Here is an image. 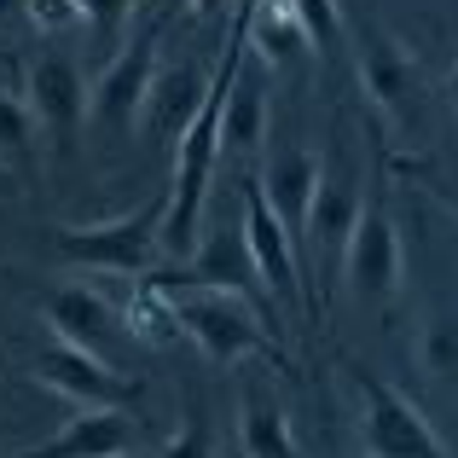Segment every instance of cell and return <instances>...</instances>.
Masks as SVG:
<instances>
[{"instance_id":"16","label":"cell","mask_w":458,"mask_h":458,"mask_svg":"<svg viewBox=\"0 0 458 458\" xmlns=\"http://www.w3.org/2000/svg\"><path fill=\"white\" fill-rule=\"evenodd\" d=\"M238 447H244V458H302L291 436V412L267 383H250L238 394Z\"/></svg>"},{"instance_id":"23","label":"cell","mask_w":458,"mask_h":458,"mask_svg":"<svg viewBox=\"0 0 458 458\" xmlns=\"http://www.w3.org/2000/svg\"><path fill=\"white\" fill-rule=\"evenodd\" d=\"M157 458H215V436H209V424H203L198 412L186 418V424L168 436V447L157 453Z\"/></svg>"},{"instance_id":"14","label":"cell","mask_w":458,"mask_h":458,"mask_svg":"<svg viewBox=\"0 0 458 458\" xmlns=\"http://www.w3.org/2000/svg\"><path fill=\"white\" fill-rule=\"evenodd\" d=\"M47 325H53V336H70V343L93 348V354H111L116 331H123L116 308L99 291H88V284H58L47 296Z\"/></svg>"},{"instance_id":"19","label":"cell","mask_w":458,"mask_h":458,"mask_svg":"<svg viewBox=\"0 0 458 458\" xmlns=\"http://www.w3.org/2000/svg\"><path fill=\"white\" fill-rule=\"evenodd\" d=\"M418 366L441 383H458V308H436L418 331Z\"/></svg>"},{"instance_id":"24","label":"cell","mask_w":458,"mask_h":458,"mask_svg":"<svg viewBox=\"0 0 458 458\" xmlns=\"http://www.w3.org/2000/svg\"><path fill=\"white\" fill-rule=\"evenodd\" d=\"M30 18L41 30H70V23H81V12H76V0H30Z\"/></svg>"},{"instance_id":"10","label":"cell","mask_w":458,"mask_h":458,"mask_svg":"<svg viewBox=\"0 0 458 458\" xmlns=\"http://www.w3.org/2000/svg\"><path fill=\"white\" fill-rule=\"evenodd\" d=\"M238 23H244V47H250V53H256L267 70L296 64V58L313 47V35H308L302 12H296V0H244Z\"/></svg>"},{"instance_id":"28","label":"cell","mask_w":458,"mask_h":458,"mask_svg":"<svg viewBox=\"0 0 458 458\" xmlns=\"http://www.w3.org/2000/svg\"><path fill=\"white\" fill-rule=\"evenodd\" d=\"M238 458H244V453H238Z\"/></svg>"},{"instance_id":"26","label":"cell","mask_w":458,"mask_h":458,"mask_svg":"<svg viewBox=\"0 0 458 458\" xmlns=\"http://www.w3.org/2000/svg\"><path fill=\"white\" fill-rule=\"evenodd\" d=\"M191 12H198V18H221V12H233L238 0H186Z\"/></svg>"},{"instance_id":"7","label":"cell","mask_w":458,"mask_h":458,"mask_svg":"<svg viewBox=\"0 0 458 458\" xmlns=\"http://www.w3.org/2000/svg\"><path fill=\"white\" fill-rule=\"evenodd\" d=\"M35 383H47L76 406H128V383L111 371V360L70 336H47V348L35 354Z\"/></svg>"},{"instance_id":"22","label":"cell","mask_w":458,"mask_h":458,"mask_svg":"<svg viewBox=\"0 0 458 458\" xmlns=\"http://www.w3.org/2000/svg\"><path fill=\"white\" fill-rule=\"evenodd\" d=\"M30 134H35L30 105L12 99V93H0V151H6V157H23V151H30Z\"/></svg>"},{"instance_id":"27","label":"cell","mask_w":458,"mask_h":458,"mask_svg":"<svg viewBox=\"0 0 458 458\" xmlns=\"http://www.w3.org/2000/svg\"><path fill=\"white\" fill-rule=\"evenodd\" d=\"M116 458H140V453H116Z\"/></svg>"},{"instance_id":"9","label":"cell","mask_w":458,"mask_h":458,"mask_svg":"<svg viewBox=\"0 0 458 458\" xmlns=\"http://www.w3.org/2000/svg\"><path fill=\"white\" fill-rule=\"evenodd\" d=\"M116 453H140V429L128 418V406H81L64 429L6 458H116Z\"/></svg>"},{"instance_id":"12","label":"cell","mask_w":458,"mask_h":458,"mask_svg":"<svg viewBox=\"0 0 458 458\" xmlns=\"http://www.w3.org/2000/svg\"><path fill=\"white\" fill-rule=\"evenodd\" d=\"M313 186H319V157H313L308 146H279V151H267V174H261V191H267L273 215L284 221V233L296 238V250H302V226H308Z\"/></svg>"},{"instance_id":"4","label":"cell","mask_w":458,"mask_h":458,"mask_svg":"<svg viewBox=\"0 0 458 458\" xmlns=\"http://www.w3.org/2000/svg\"><path fill=\"white\" fill-rule=\"evenodd\" d=\"M360 441L366 458H447L418 401L383 377H360Z\"/></svg>"},{"instance_id":"18","label":"cell","mask_w":458,"mask_h":458,"mask_svg":"<svg viewBox=\"0 0 458 458\" xmlns=\"http://www.w3.org/2000/svg\"><path fill=\"white\" fill-rule=\"evenodd\" d=\"M261 140H267V99H261V88L244 81V70H238L233 93H226V116H221V157L226 151L250 157V151H261Z\"/></svg>"},{"instance_id":"13","label":"cell","mask_w":458,"mask_h":458,"mask_svg":"<svg viewBox=\"0 0 458 458\" xmlns=\"http://www.w3.org/2000/svg\"><path fill=\"white\" fill-rule=\"evenodd\" d=\"M360 88L371 93L383 116H406L412 105V88H418V64L394 35H360Z\"/></svg>"},{"instance_id":"21","label":"cell","mask_w":458,"mask_h":458,"mask_svg":"<svg viewBox=\"0 0 458 458\" xmlns=\"http://www.w3.org/2000/svg\"><path fill=\"white\" fill-rule=\"evenodd\" d=\"M296 12H302V23L313 35V53H331V47L343 41V12H336V0H296Z\"/></svg>"},{"instance_id":"17","label":"cell","mask_w":458,"mask_h":458,"mask_svg":"<svg viewBox=\"0 0 458 458\" xmlns=\"http://www.w3.org/2000/svg\"><path fill=\"white\" fill-rule=\"evenodd\" d=\"M186 273H191V279H203V284H233V291H244V279H256V261H250L244 226H238V233H226V226H221V233L198 238Z\"/></svg>"},{"instance_id":"20","label":"cell","mask_w":458,"mask_h":458,"mask_svg":"<svg viewBox=\"0 0 458 458\" xmlns=\"http://www.w3.org/2000/svg\"><path fill=\"white\" fill-rule=\"evenodd\" d=\"M128 331H134L140 343H151V348H163V343L180 336V319H174V308H168V296L157 291V284H146V279H140V296L128 302Z\"/></svg>"},{"instance_id":"3","label":"cell","mask_w":458,"mask_h":458,"mask_svg":"<svg viewBox=\"0 0 458 458\" xmlns=\"http://www.w3.org/2000/svg\"><path fill=\"white\" fill-rule=\"evenodd\" d=\"M163 70V18H146L140 35H128L123 53L105 64V76L93 81V99H88V123L99 134L123 140L134 134V123L146 116V99H151V81Z\"/></svg>"},{"instance_id":"8","label":"cell","mask_w":458,"mask_h":458,"mask_svg":"<svg viewBox=\"0 0 458 458\" xmlns=\"http://www.w3.org/2000/svg\"><path fill=\"white\" fill-rule=\"evenodd\" d=\"M88 99H93V88L81 81L76 58L41 53L30 64V116L58 140V146H70V140L81 134V123H88Z\"/></svg>"},{"instance_id":"5","label":"cell","mask_w":458,"mask_h":458,"mask_svg":"<svg viewBox=\"0 0 458 458\" xmlns=\"http://www.w3.org/2000/svg\"><path fill=\"white\" fill-rule=\"evenodd\" d=\"M336 267H343V284L360 296V302H389V296H401L406 250H401V226H394V215L377 209V203H366Z\"/></svg>"},{"instance_id":"11","label":"cell","mask_w":458,"mask_h":458,"mask_svg":"<svg viewBox=\"0 0 458 458\" xmlns=\"http://www.w3.org/2000/svg\"><path fill=\"white\" fill-rule=\"evenodd\" d=\"M360 209H366V198H360L348 180H336V174L319 168V186H313V203H308V226H302V256L343 261V244H348V233H354Z\"/></svg>"},{"instance_id":"6","label":"cell","mask_w":458,"mask_h":458,"mask_svg":"<svg viewBox=\"0 0 458 458\" xmlns=\"http://www.w3.org/2000/svg\"><path fill=\"white\" fill-rule=\"evenodd\" d=\"M244 244H250V261H256V279L261 291L273 296V302L284 308H302V250H296V238L284 233V221L273 215L267 191H261V180H244Z\"/></svg>"},{"instance_id":"25","label":"cell","mask_w":458,"mask_h":458,"mask_svg":"<svg viewBox=\"0 0 458 458\" xmlns=\"http://www.w3.org/2000/svg\"><path fill=\"white\" fill-rule=\"evenodd\" d=\"M81 23H99V30H111V23H123L128 12H134V0H76Z\"/></svg>"},{"instance_id":"15","label":"cell","mask_w":458,"mask_h":458,"mask_svg":"<svg viewBox=\"0 0 458 458\" xmlns=\"http://www.w3.org/2000/svg\"><path fill=\"white\" fill-rule=\"evenodd\" d=\"M209 81L198 64H180V70H157L151 81V99H146V116L140 123L151 128V140H180L186 134V123L198 116V105L209 99Z\"/></svg>"},{"instance_id":"2","label":"cell","mask_w":458,"mask_h":458,"mask_svg":"<svg viewBox=\"0 0 458 458\" xmlns=\"http://www.w3.org/2000/svg\"><path fill=\"white\" fill-rule=\"evenodd\" d=\"M163 221H168V186H157L146 203L111 215V221L58 226V256H64L70 267H99V273L146 279V273H157V256H163Z\"/></svg>"},{"instance_id":"1","label":"cell","mask_w":458,"mask_h":458,"mask_svg":"<svg viewBox=\"0 0 458 458\" xmlns=\"http://www.w3.org/2000/svg\"><path fill=\"white\" fill-rule=\"evenodd\" d=\"M146 284H157V291L168 296V308H174V319H180V336H191V343L203 348V360L238 366V360L273 354L267 325H261V313L250 308L244 291H233V284H203V279H191L186 267L180 273H146Z\"/></svg>"}]
</instances>
